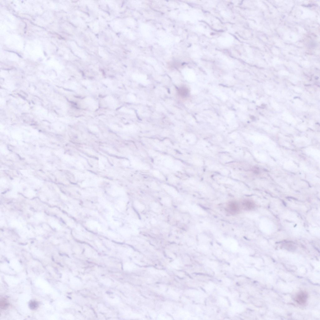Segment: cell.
<instances>
[{"mask_svg":"<svg viewBox=\"0 0 320 320\" xmlns=\"http://www.w3.org/2000/svg\"><path fill=\"white\" fill-rule=\"evenodd\" d=\"M178 93L179 95L181 97L185 98L189 95V89L186 87L182 86L178 88Z\"/></svg>","mask_w":320,"mask_h":320,"instance_id":"cell-4","label":"cell"},{"mask_svg":"<svg viewBox=\"0 0 320 320\" xmlns=\"http://www.w3.org/2000/svg\"><path fill=\"white\" fill-rule=\"evenodd\" d=\"M241 206L244 210H250L255 207V204L251 200H244L242 202Z\"/></svg>","mask_w":320,"mask_h":320,"instance_id":"cell-3","label":"cell"},{"mask_svg":"<svg viewBox=\"0 0 320 320\" xmlns=\"http://www.w3.org/2000/svg\"><path fill=\"white\" fill-rule=\"evenodd\" d=\"M1 308L2 309H5L8 307V303L6 299H1L0 302Z\"/></svg>","mask_w":320,"mask_h":320,"instance_id":"cell-5","label":"cell"},{"mask_svg":"<svg viewBox=\"0 0 320 320\" xmlns=\"http://www.w3.org/2000/svg\"><path fill=\"white\" fill-rule=\"evenodd\" d=\"M227 209L229 212L232 214L239 213L241 209V206L236 201L230 202L227 205Z\"/></svg>","mask_w":320,"mask_h":320,"instance_id":"cell-1","label":"cell"},{"mask_svg":"<svg viewBox=\"0 0 320 320\" xmlns=\"http://www.w3.org/2000/svg\"><path fill=\"white\" fill-rule=\"evenodd\" d=\"M30 308L33 310L36 309L38 307V304L35 301H31L29 304Z\"/></svg>","mask_w":320,"mask_h":320,"instance_id":"cell-6","label":"cell"},{"mask_svg":"<svg viewBox=\"0 0 320 320\" xmlns=\"http://www.w3.org/2000/svg\"><path fill=\"white\" fill-rule=\"evenodd\" d=\"M308 299V294L304 292H301L296 296L295 300L300 304L302 305L306 303Z\"/></svg>","mask_w":320,"mask_h":320,"instance_id":"cell-2","label":"cell"}]
</instances>
